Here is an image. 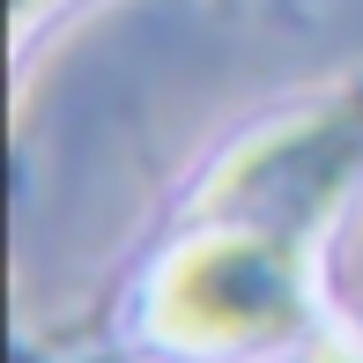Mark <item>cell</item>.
I'll return each mask as SVG.
<instances>
[{"mask_svg": "<svg viewBox=\"0 0 363 363\" xmlns=\"http://www.w3.org/2000/svg\"><path fill=\"white\" fill-rule=\"evenodd\" d=\"M148 319L163 341H186V349H259V341L296 334L304 319L296 245L245 223L208 230L163 267Z\"/></svg>", "mask_w": 363, "mask_h": 363, "instance_id": "obj_1", "label": "cell"}, {"mask_svg": "<svg viewBox=\"0 0 363 363\" xmlns=\"http://www.w3.org/2000/svg\"><path fill=\"white\" fill-rule=\"evenodd\" d=\"M356 163H363V96H341V104H326V111H311V119L274 126L267 141H252L216 178L208 208L238 216L245 230L289 238V230H304L341 186H349Z\"/></svg>", "mask_w": 363, "mask_h": 363, "instance_id": "obj_2", "label": "cell"}, {"mask_svg": "<svg viewBox=\"0 0 363 363\" xmlns=\"http://www.w3.org/2000/svg\"><path fill=\"white\" fill-rule=\"evenodd\" d=\"M311 363H356L349 349H319V356H311Z\"/></svg>", "mask_w": 363, "mask_h": 363, "instance_id": "obj_3", "label": "cell"}]
</instances>
